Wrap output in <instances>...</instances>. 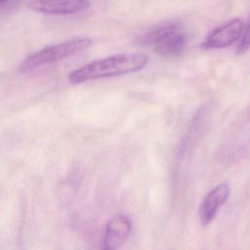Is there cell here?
Wrapping results in <instances>:
<instances>
[{
    "mask_svg": "<svg viewBox=\"0 0 250 250\" xmlns=\"http://www.w3.org/2000/svg\"><path fill=\"white\" fill-rule=\"evenodd\" d=\"M148 62L145 54H117L91 62L71 72L68 80L72 84H79L90 80L108 78L136 72L144 68Z\"/></svg>",
    "mask_w": 250,
    "mask_h": 250,
    "instance_id": "6da1fadb",
    "label": "cell"
},
{
    "mask_svg": "<svg viewBox=\"0 0 250 250\" xmlns=\"http://www.w3.org/2000/svg\"><path fill=\"white\" fill-rule=\"evenodd\" d=\"M140 41L153 48L160 56L178 57L184 53L188 45V35L179 23L169 21L151 28L141 37Z\"/></svg>",
    "mask_w": 250,
    "mask_h": 250,
    "instance_id": "7a4b0ae2",
    "label": "cell"
},
{
    "mask_svg": "<svg viewBox=\"0 0 250 250\" xmlns=\"http://www.w3.org/2000/svg\"><path fill=\"white\" fill-rule=\"evenodd\" d=\"M91 44L92 40L90 38L81 37L46 47L27 57L21 62L20 69L22 72L31 71L42 65L52 63L77 54L89 48Z\"/></svg>",
    "mask_w": 250,
    "mask_h": 250,
    "instance_id": "3957f363",
    "label": "cell"
},
{
    "mask_svg": "<svg viewBox=\"0 0 250 250\" xmlns=\"http://www.w3.org/2000/svg\"><path fill=\"white\" fill-rule=\"evenodd\" d=\"M245 25L241 19H233L213 29L201 43L206 50L222 49L235 43L243 34Z\"/></svg>",
    "mask_w": 250,
    "mask_h": 250,
    "instance_id": "277c9868",
    "label": "cell"
},
{
    "mask_svg": "<svg viewBox=\"0 0 250 250\" xmlns=\"http://www.w3.org/2000/svg\"><path fill=\"white\" fill-rule=\"evenodd\" d=\"M27 7L38 13L65 16L87 11L91 7L90 0H32Z\"/></svg>",
    "mask_w": 250,
    "mask_h": 250,
    "instance_id": "5b68a950",
    "label": "cell"
},
{
    "mask_svg": "<svg viewBox=\"0 0 250 250\" xmlns=\"http://www.w3.org/2000/svg\"><path fill=\"white\" fill-rule=\"evenodd\" d=\"M230 188L228 184L222 183L213 188L204 197L199 206L198 214L200 223L208 226L216 217L219 209L227 202Z\"/></svg>",
    "mask_w": 250,
    "mask_h": 250,
    "instance_id": "8992f818",
    "label": "cell"
},
{
    "mask_svg": "<svg viewBox=\"0 0 250 250\" xmlns=\"http://www.w3.org/2000/svg\"><path fill=\"white\" fill-rule=\"evenodd\" d=\"M132 229V222L127 215L118 214L111 218L105 227L103 248L114 250L119 248L128 238Z\"/></svg>",
    "mask_w": 250,
    "mask_h": 250,
    "instance_id": "52a82bcc",
    "label": "cell"
},
{
    "mask_svg": "<svg viewBox=\"0 0 250 250\" xmlns=\"http://www.w3.org/2000/svg\"><path fill=\"white\" fill-rule=\"evenodd\" d=\"M249 48H250V19H249V21H248L246 27L244 28L240 43L237 48V52L243 53V52L247 51Z\"/></svg>",
    "mask_w": 250,
    "mask_h": 250,
    "instance_id": "ba28073f",
    "label": "cell"
},
{
    "mask_svg": "<svg viewBox=\"0 0 250 250\" xmlns=\"http://www.w3.org/2000/svg\"><path fill=\"white\" fill-rule=\"evenodd\" d=\"M6 1H8V0H0V3H4V2H6Z\"/></svg>",
    "mask_w": 250,
    "mask_h": 250,
    "instance_id": "9c48e42d",
    "label": "cell"
}]
</instances>
